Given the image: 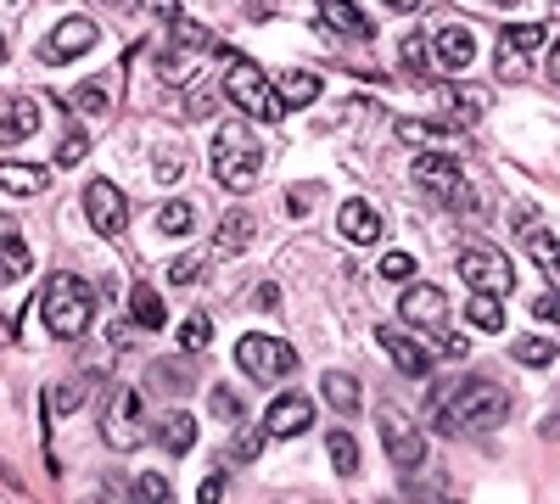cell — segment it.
<instances>
[{"label":"cell","mask_w":560,"mask_h":504,"mask_svg":"<svg viewBox=\"0 0 560 504\" xmlns=\"http://www.w3.org/2000/svg\"><path fill=\"white\" fill-rule=\"evenodd\" d=\"M499 7H516V0H499Z\"/></svg>","instance_id":"680465c9"},{"label":"cell","mask_w":560,"mask_h":504,"mask_svg":"<svg viewBox=\"0 0 560 504\" xmlns=\"http://www.w3.org/2000/svg\"><path fill=\"white\" fill-rule=\"evenodd\" d=\"M427 51H432V45L420 39V34H404V45H398V62H404V73H409V79H427Z\"/></svg>","instance_id":"8d00e7d4"},{"label":"cell","mask_w":560,"mask_h":504,"mask_svg":"<svg viewBox=\"0 0 560 504\" xmlns=\"http://www.w3.org/2000/svg\"><path fill=\"white\" fill-rule=\"evenodd\" d=\"M308 426H314V398L308 392H280L264 409V432L269 437H303Z\"/></svg>","instance_id":"5bb4252c"},{"label":"cell","mask_w":560,"mask_h":504,"mask_svg":"<svg viewBox=\"0 0 560 504\" xmlns=\"http://www.w3.org/2000/svg\"><path fill=\"white\" fill-rule=\"evenodd\" d=\"M258 174H264V146H258V134H253L247 124L230 118V124L213 134V179H219L224 191H253Z\"/></svg>","instance_id":"3957f363"},{"label":"cell","mask_w":560,"mask_h":504,"mask_svg":"<svg viewBox=\"0 0 560 504\" xmlns=\"http://www.w3.org/2000/svg\"><path fill=\"white\" fill-rule=\"evenodd\" d=\"M102 437H107V448H118V454H129L135 443H147V432H140V387H113V392H107Z\"/></svg>","instance_id":"ba28073f"},{"label":"cell","mask_w":560,"mask_h":504,"mask_svg":"<svg viewBox=\"0 0 560 504\" xmlns=\"http://www.w3.org/2000/svg\"><path fill=\"white\" fill-rule=\"evenodd\" d=\"M376 342L387 348V359L398 364V371H404V376H427V371H432V353H427V348H420L415 337H404V331H393V326H382V331H376Z\"/></svg>","instance_id":"e0dca14e"},{"label":"cell","mask_w":560,"mask_h":504,"mask_svg":"<svg viewBox=\"0 0 560 504\" xmlns=\"http://www.w3.org/2000/svg\"><path fill=\"white\" fill-rule=\"evenodd\" d=\"M376 432H382V448H387V460H393L398 471H420V460H427V437H420L393 403L376 409Z\"/></svg>","instance_id":"9c48e42d"},{"label":"cell","mask_w":560,"mask_h":504,"mask_svg":"<svg viewBox=\"0 0 560 504\" xmlns=\"http://www.w3.org/2000/svg\"><path fill=\"white\" fill-rule=\"evenodd\" d=\"M168 499H174V488H168L163 471H140L135 477V504H168Z\"/></svg>","instance_id":"d590c367"},{"label":"cell","mask_w":560,"mask_h":504,"mask_svg":"<svg viewBox=\"0 0 560 504\" xmlns=\"http://www.w3.org/2000/svg\"><path fill=\"white\" fill-rule=\"evenodd\" d=\"M432 62L443 68V73H465L477 62V39H471V28L465 23H443V28H432Z\"/></svg>","instance_id":"9a60e30c"},{"label":"cell","mask_w":560,"mask_h":504,"mask_svg":"<svg viewBox=\"0 0 560 504\" xmlns=\"http://www.w3.org/2000/svg\"><path fill=\"white\" fill-rule=\"evenodd\" d=\"M555 7H560V0H555Z\"/></svg>","instance_id":"6125c7cd"},{"label":"cell","mask_w":560,"mask_h":504,"mask_svg":"<svg viewBox=\"0 0 560 504\" xmlns=\"http://www.w3.org/2000/svg\"><path fill=\"white\" fill-rule=\"evenodd\" d=\"M253 303H258V308H280V286H269V281H264V286L253 292Z\"/></svg>","instance_id":"f907efd6"},{"label":"cell","mask_w":560,"mask_h":504,"mask_svg":"<svg viewBox=\"0 0 560 504\" xmlns=\"http://www.w3.org/2000/svg\"><path fill=\"white\" fill-rule=\"evenodd\" d=\"M325 454H331L337 477H359V443H353L348 426H331V432H325Z\"/></svg>","instance_id":"4316f807"},{"label":"cell","mask_w":560,"mask_h":504,"mask_svg":"<svg viewBox=\"0 0 560 504\" xmlns=\"http://www.w3.org/2000/svg\"><path fill=\"white\" fill-rule=\"evenodd\" d=\"M319 7V17L331 23L337 34H348V39H370V17L353 7V0H314Z\"/></svg>","instance_id":"ffe728a7"},{"label":"cell","mask_w":560,"mask_h":504,"mask_svg":"<svg viewBox=\"0 0 560 504\" xmlns=\"http://www.w3.org/2000/svg\"><path fill=\"white\" fill-rule=\"evenodd\" d=\"M90 504H107V499H90Z\"/></svg>","instance_id":"94428289"},{"label":"cell","mask_w":560,"mask_h":504,"mask_svg":"<svg viewBox=\"0 0 560 504\" xmlns=\"http://www.w3.org/2000/svg\"><path fill=\"white\" fill-rule=\"evenodd\" d=\"M179 168H185V157H174V152L158 157V179H179Z\"/></svg>","instance_id":"681fc988"},{"label":"cell","mask_w":560,"mask_h":504,"mask_svg":"<svg viewBox=\"0 0 560 504\" xmlns=\"http://www.w3.org/2000/svg\"><path fill=\"white\" fill-rule=\"evenodd\" d=\"M129 326H135V319H118V326H113V331H107V342H113V348H129V337H135V331H129Z\"/></svg>","instance_id":"f5cc1de1"},{"label":"cell","mask_w":560,"mask_h":504,"mask_svg":"<svg viewBox=\"0 0 560 504\" xmlns=\"http://www.w3.org/2000/svg\"><path fill=\"white\" fill-rule=\"evenodd\" d=\"M319 398L331 403L337 415H353V409H359V382H353L348 371H325V376H319Z\"/></svg>","instance_id":"cb8c5ba5"},{"label":"cell","mask_w":560,"mask_h":504,"mask_svg":"<svg viewBox=\"0 0 560 504\" xmlns=\"http://www.w3.org/2000/svg\"><path fill=\"white\" fill-rule=\"evenodd\" d=\"M219 62H224V73H219V84H224V96L236 102L247 118H264V124H275V118H287L292 107L280 102V90L247 62V57H236V51H219Z\"/></svg>","instance_id":"277c9868"},{"label":"cell","mask_w":560,"mask_h":504,"mask_svg":"<svg viewBox=\"0 0 560 504\" xmlns=\"http://www.w3.org/2000/svg\"><path fill=\"white\" fill-rule=\"evenodd\" d=\"M197 274H202V258H197V253H185V258H174V263H168V281H174V286L197 281Z\"/></svg>","instance_id":"b9f144b4"},{"label":"cell","mask_w":560,"mask_h":504,"mask_svg":"<svg viewBox=\"0 0 560 504\" xmlns=\"http://www.w3.org/2000/svg\"><path fill=\"white\" fill-rule=\"evenodd\" d=\"M337 231L353 242V247H370V242H382V213H376V202H364V197H353V202H342V213H337Z\"/></svg>","instance_id":"2e32d148"},{"label":"cell","mask_w":560,"mask_h":504,"mask_svg":"<svg viewBox=\"0 0 560 504\" xmlns=\"http://www.w3.org/2000/svg\"><path fill=\"white\" fill-rule=\"evenodd\" d=\"M443 102H448V113H454V124H477L482 113H488V90H443Z\"/></svg>","instance_id":"f546056e"},{"label":"cell","mask_w":560,"mask_h":504,"mask_svg":"<svg viewBox=\"0 0 560 504\" xmlns=\"http://www.w3.org/2000/svg\"><path fill=\"white\" fill-rule=\"evenodd\" d=\"M208 337H213L208 314H191V319L179 326V348H185V353H202V348H208Z\"/></svg>","instance_id":"f35d334b"},{"label":"cell","mask_w":560,"mask_h":504,"mask_svg":"<svg viewBox=\"0 0 560 504\" xmlns=\"http://www.w3.org/2000/svg\"><path fill=\"white\" fill-rule=\"evenodd\" d=\"M191 224H197V208L191 202H163L158 208V231L163 236H191Z\"/></svg>","instance_id":"836d02e7"},{"label":"cell","mask_w":560,"mask_h":504,"mask_svg":"<svg viewBox=\"0 0 560 504\" xmlns=\"http://www.w3.org/2000/svg\"><path fill=\"white\" fill-rule=\"evenodd\" d=\"M264 426H242L236 437H230V460H236V466H253L258 460V454H264Z\"/></svg>","instance_id":"e575fe53"},{"label":"cell","mask_w":560,"mask_h":504,"mask_svg":"<svg viewBox=\"0 0 560 504\" xmlns=\"http://www.w3.org/2000/svg\"><path fill=\"white\" fill-rule=\"evenodd\" d=\"M533 319H549V326H560V292H538V297H533Z\"/></svg>","instance_id":"ee69618b"},{"label":"cell","mask_w":560,"mask_h":504,"mask_svg":"<svg viewBox=\"0 0 560 504\" xmlns=\"http://www.w3.org/2000/svg\"><path fill=\"white\" fill-rule=\"evenodd\" d=\"M382 274H387V281H409V274H415V253H387Z\"/></svg>","instance_id":"7bdbcfd3"},{"label":"cell","mask_w":560,"mask_h":504,"mask_svg":"<svg viewBox=\"0 0 560 504\" xmlns=\"http://www.w3.org/2000/svg\"><path fill=\"white\" fill-rule=\"evenodd\" d=\"M510 415V392L488 376H471L459 382L443 403H438V432L443 437H459V432H493L499 421Z\"/></svg>","instance_id":"6da1fadb"},{"label":"cell","mask_w":560,"mask_h":504,"mask_svg":"<svg viewBox=\"0 0 560 504\" xmlns=\"http://www.w3.org/2000/svg\"><path fill=\"white\" fill-rule=\"evenodd\" d=\"M319 197H325V191H319V179H314V186L303 179V186H292V191H287V213H308Z\"/></svg>","instance_id":"ab89813d"},{"label":"cell","mask_w":560,"mask_h":504,"mask_svg":"<svg viewBox=\"0 0 560 504\" xmlns=\"http://www.w3.org/2000/svg\"><path fill=\"white\" fill-rule=\"evenodd\" d=\"M213 415H219V421H242V398L219 387V392H213Z\"/></svg>","instance_id":"f6af8a7d"},{"label":"cell","mask_w":560,"mask_h":504,"mask_svg":"<svg viewBox=\"0 0 560 504\" xmlns=\"http://www.w3.org/2000/svg\"><path fill=\"white\" fill-rule=\"evenodd\" d=\"M102 39V28L90 23V17H62L51 34L39 39V62H51V68H62V62H73V57H84L90 45Z\"/></svg>","instance_id":"8fae6325"},{"label":"cell","mask_w":560,"mask_h":504,"mask_svg":"<svg viewBox=\"0 0 560 504\" xmlns=\"http://www.w3.org/2000/svg\"><path fill=\"white\" fill-rule=\"evenodd\" d=\"M129 319H135L140 331H163V319H168V314H163V297H158L152 286H135V292H129Z\"/></svg>","instance_id":"83f0119b"},{"label":"cell","mask_w":560,"mask_h":504,"mask_svg":"<svg viewBox=\"0 0 560 504\" xmlns=\"http://www.w3.org/2000/svg\"><path fill=\"white\" fill-rule=\"evenodd\" d=\"M185 107H191V118H208V113H213V84H197Z\"/></svg>","instance_id":"7dc6e473"},{"label":"cell","mask_w":560,"mask_h":504,"mask_svg":"<svg viewBox=\"0 0 560 504\" xmlns=\"http://www.w3.org/2000/svg\"><path fill=\"white\" fill-rule=\"evenodd\" d=\"M224 499V477H202V488H197V504H219Z\"/></svg>","instance_id":"c3c4849f"},{"label":"cell","mask_w":560,"mask_h":504,"mask_svg":"<svg viewBox=\"0 0 560 504\" xmlns=\"http://www.w3.org/2000/svg\"><path fill=\"white\" fill-rule=\"evenodd\" d=\"M438 353L443 359H465V353H471V342H465L459 331H438Z\"/></svg>","instance_id":"bcb514c9"},{"label":"cell","mask_w":560,"mask_h":504,"mask_svg":"<svg viewBox=\"0 0 560 504\" xmlns=\"http://www.w3.org/2000/svg\"><path fill=\"white\" fill-rule=\"evenodd\" d=\"M174 45H185V51H208L213 34L202 23H191V17H174Z\"/></svg>","instance_id":"74e56055"},{"label":"cell","mask_w":560,"mask_h":504,"mask_svg":"<svg viewBox=\"0 0 560 504\" xmlns=\"http://www.w3.org/2000/svg\"><path fill=\"white\" fill-rule=\"evenodd\" d=\"M465 314H471V326H477V331H504V303L488 297V292H477L471 303H465Z\"/></svg>","instance_id":"d6a6232c"},{"label":"cell","mask_w":560,"mask_h":504,"mask_svg":"<svg viewBox=\"0 0 560 504\" xmlns=\"http://www.w3.org/2000/svg\"><path fill=\"white\" fill-rule=\"evenodd\" d=\"M57 409H62V415H73V409L84 403V376H68L62 387H57V398H51Z\"/></svg>","instance_id":"60d3db41"},{"label":"cell","mask_w":560,"mask_h":504,"mask_svg":"<svg viewBox=\"0 0 560 504\" xmlns=\"http://www.w3.org/2000/svg\"><path fill=\"white\" fill-rule=\"evenodd\" d=\"M158 443H163L168 454H191V448H197V421L185 415V409H168V415L158 421Z\"/></svg>","instance_id":"7402d4cb"},{"label":"cell","mask_w":560,"mask_h":504,"mask_svg":"<svg viewBox=\"0 0 560 504\" xmlns=\"http://www.w3.org/2000/svg\"><path fill=\"white\" fill-rule=\"evenodd\" d=\"M387 7H393V12H415V7H420V0H387Z\"/></svg>","instance_id":"9f6ffc18"},{"label":"cell","mask_w":560,"mask_h":504,"mask_svg":"<svg viewBox=\"0 0 560 504\" xmlns=\"http://www.w3.org/2000/svg\"><path fill=\"white\" fill-rule=\"evenodd\" d=\"M549 45V28L544 23H516V28H504L499 34V51H493V62H499V73H527V62H538V51Z\"/></svg>","instance_id":"7c38bea8"},{"label":"cell","mask_w":560,"mask_h":504,"mask_svg":"<svg viewBox=\"0 0 560 504\" xmlns=\"http://www.w3.org/2000/svg\"><path fill=\"white\" fill-rule=\"evenodd\" d=\"M415 186H427L438 202H454L459 213H477V191L465 186L459 163L443 157V152H420V157H415Z\"/></svg>","instance_id":"8992f818"},{"label":"cell","mask_w":560,"mask_h":504,"mask_svg":"<svg viewBox=\"0 0 560 504\" xmlns=\"http://www.w3.org/2000/svg\"><path fill=\"white\" fill-rule=\"evenodd\" d=\"M522 242H527V253H533V263L555 281V292H560V242L544 231V224H533L527 213H522Z\"/></svg>","instance_id":"d6986e66"},{"label":"cell","mask_w":560,"mask_h":504,"mask_svg":"<svg viewBox=\"0 0 560 504\" xmlns=\"http://www.w3.org/2000/svg\"><path fill=\"white\" fill-rule=\"evenodd\" d=\"M34 129H39V102L34 96H12L7 107H0V146L28 141Z\"/></svg>","instance_id":"ac0fdd59"},{"label":"cell","mask_w":560,"mask_h":504,"mask_svg":"<svg viewBox=\"0 0 560 504\" xmlns=\"http://www.w3.org/2000/svg\"><path fill=\"white\" fill-rule=\"evenodd\" d=\"M454 269H459L465 286L488 292V297H504L510 286H516V269H510V258L493 253V247H465V253L454 258Z\"/></svg>","instance_id":"52a82bcc"},{"label":"cell","mask_w":560,"mask_h":504,"mask_svg":"<svg viewBox=\"0 0 560 504\" xmlns=\"http://www.w3.org/2000/svg\"><path fill=\"white\" fill-rule=\"evenodd\" d=\"M319 96V73H280V102L287 107H308Z\"/></svg>","instance_id":"1f68e13d"},{"label":"cell","mask_w":560,"mask_h":504,"mask_svg":"<svg viewBox=\"0 0 560 504\" xmlns=\"http://www.w3.org/2000/svg\"><path fill=\"white\" fill-rule=\"evenodd\" d=\"M34 269V253H28V242L23 236H0V281H23V274Z\"/></svg>","instance_id":"f1b7e54d"},{"label":"cell","mask_w":560,"mask_h":504,"mask_svg":"<svg viewBox=\"0 0 560 504\" xmlns=\"http://www.w3.org/2000/svg\"><path fill=\"white\" fill-rule=\"evenodd\" d=\"M84 157V141H79V134H73V141H62V152H57V163H79Z\"/></svg>","instance_id":"db71d44e"},{"label":"cell","mask_w":560,"mask_h":504,"mask_svg":"<svg viewBox=\"0 0 560 504\" xmlns=\"http://www.w3.org/2000/svg\"><path fill=\"white\" fill-rule=\"evenodd\" d=\"M0 62H7V39H0Z\"/></svg>","instance_id":"6f0895ef"},{"label":"cell","mask_w":560,"mask_h":504,"mask_svg":"<svg viewBox=\"0 0 560 504\" xmlns=\"http://www.w3.org/2000/svg\"><path fill=\"white\" fill-rule=\"evenodd\" d=\"M147 387L163 392V398H185V392H191V371H185L179 359H158L147 371Z\"/></svg>","instance_id":"603a6c76"},{"label":"cell","mask_w":560,"mask_h":504,"mask_svg":"<svg viewBox=\"0 0 560 504\" xmlns=\"http://www.w3.org/2000/svg\"><path fill=\"white\" fill-rule=\"evenodd\" d=\"M0 191H12V197L45 191V168L39 163H0Z\"/></svg>","instance_id":"484cf974"},{"label":"cell","mask_w":560,"mask_h":504,"mask_svg":"<svg viewBox=\"0 0 560 504\" xmlns=\"http://www.w3.org/2000/svg\"><path fill=\"white\" fill-rule=\"evenodd\" d=\"M147 12H158V17H179V0H140Z\"/></svg>","instance_id":"816d5d0a"},{"label":"cell","mask_w":560,"mask_h":504,"mask_svg":"<svg viewBox=\"0 0 560 504\" xmlns=\"http://www.w3.org/2000/svg\"><path fill=\"white\" fill-rule=\"evenodd\" d=\"M549 79H555V84H560V39H555V45H549Z\"/></svg>","instance_id":"11a10c76"},{"label":"cell","mask_w":560,"mask_h":504,"mask_svg":"<svg viewBox=\"0 0 560 504\" xmlns=\"http://www.w3.org/2000/svg\"><path fill=\"white\" fill-rule=\"evenodd\" d=\"M510 359H516V364H533V371H544V364L560 359V342H549V337H516V342H510Z\"/></svg>","instance_id":"4dcf8cb0"},{"label":"cell","mask_w":560,"mask_h":504,"mask_svg":"<svg viewBox=\"0 0 560 504\" xmlns=\"http://www.w3.org/2000/svg\"><path fill=\"white\" fill-rule=\"evenodd\" d=\"M39 319L57 342H79L90 331V319H96V297H90V286L79 274H51L39 292Z\"/></svg>","instance_id":"7a4b0ae2"},{"label":"cell","mask_w":560,"mask_h":504,"mask_svg":"<svg viewBox=\"0 0 560 504\" xmlns=\"http://www.w3.org/2000/svg\"><path fill=\"white\" fill-rule=\"evenodd\" d=\"M107 7H124V0H107Z\"/></svg>","instance_id":"91938a15"},{"label":"cell","mask_w":560,"mask_h":504,"mask_svg":"<svg viewBox=\"0 0 560 504\" xmlns=\"http://www.w3.org/2000/svg\"><path fill=\"white\" fill-rule=\"evenodd\" d=\"M68 107H73L79 118H107V107H113V84H107V79H90V84H79L73 96H68Z\"/></svg>","instance_id":"d4e9b609"},{"label":"cell","mask_w":560,"mask_h":504,"mask_svg":"<svg viewBox=\"0 0 560 504\" xmlns=\"http://www.w3.org/2000/svg\"><path fill=\"white\" fill-rule=\"evenodd\" d=\"M247 242H253V213H224V224L213 231V253L219 258H236V253H247Z\"/></svg>","instance_id":"44dd1931"},{"label":"cell","mask_w":560,"mask_h":504,"mask_svg":"<svg viewBox=\"0 0 560 504\" xmlns=\"http://www.w3.org/2000/svg\"><path fill=\"white\" fill-rule=\"evenodd\" d=\"M236 364H242L253 382H287L298 371V348L280 342V337H264V331H247L236 342Z\"/></svg>","instance_id":"5b68a950"},{"label":"cell","mask_w":560,"mask_h":504,"mask_svg":"<svg viewBox=\"0 0 560 504\" xmlns=\"http://www.w3.org/2000/svg\"><path fill=\"white\" fill-rule=\"evenodd\" d=\"M84 213H90V231H96V236H124L129 197L113 186V179H90V186H84Z\"/></svg>","instance_id":"30bf717a"},{"label":"cell","mask_w":560,"mask_h":504,"mask_svg":"<svg viewBox=\"0 0 560 504\" xmlns=\"http://www.w3.org/2000/svg\"><path fill=\"white\" fill-rule=\"evenodd\" d=\"M398 308H404V326H420V331H448V297H443L438 286H427V281L404 286Z\"/></svg>","instance_id":"4fadbf2b"}]
</instances>
